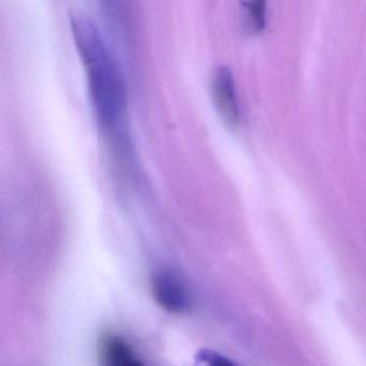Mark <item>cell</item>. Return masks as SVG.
Masks as SVG:
<instances>
[{"label": "cell", "mask_w": 366, "mask_h": 366, "mask_svg": "<svg viewBox=\"0 0 366 366\" xmlns=\"http://www.w3.org/2000/svg\"><path fill=\"white\" fill-rule=\"evenodd\" d=\"M71 29L86 69L96 114L104 127H114L127 108V92L121 68L89 16L74 14Z\"/></svg>", "instance_id": "obj_1"}, {"label": "cell", "mask_w": 366, "mask_h": 366, "mask_svg": "<svg viewBox=\"0 0 366 366\" xmlns=\"http://www.w3.org/2000/svg\"><path fill=\"white\" fill-rule=\"evenodd\" d=\"M154 299L171 314H184L189 310L190 295L184 280L174 272L162 269L152 278Z\"/></svg>", "instance_id": "obj_2"}, {"label": "cell", "mask_w": 366, "mask_h": 366, "mask_svg": "<svg viewBox=\"0 0 366 366\" xmlns=\"http://www.w3.org/2000/svg\"><path fill=\"white\" fill-rule=\"evenodd\" d=\"M212 95L214 104L224 123L234 127L239 122V109L232 72L226 66H220L212 78Z\"/></svg>", "instance_id": "obj_3"}, {"label": "cell", "mask_w": 366, "mask_h": 366, "mask_svg": "<svg viewBox=\"0 0 366 366\" xmlns=\"http://www.w3.org/2000/svg\"><path fill=\"white\" fill-rule=\"evenodd\" d=\"M99 366H144L129 344L117 334L99 340Z\"/></svg>", "instance_id": "obj_4"}, {"label": "cell", "mask_w": 366, "mask_h": 366, "mask_svg": "<svg viewBox=\"0 0 366 366\" xmlns=\"http://www.w3.org/2000/svg\"><path fill=\"white\" fill-rule=\"evenodd\" d=\"M196 366H241L228 357L220 355L209 349H202L197 353Z\"/></svg>", "instance_id": "obj_5"}, {"label": "cell", "mask_w": 366, "mask_h": 366, "mask_svg": "<svg viewBox=\"0 0 366 366\" xmlns=\"http://www.w3.org/2000/svg\"><path fill=\"white\" fill-rule=\"evenodd\" d=\"M246 12H247L248 21L254 31H259L264 27L265 20V3L262 0L257 1H248L244 3Z\"/></svg>", "instance_id": "obj_6"}]
</instances>
